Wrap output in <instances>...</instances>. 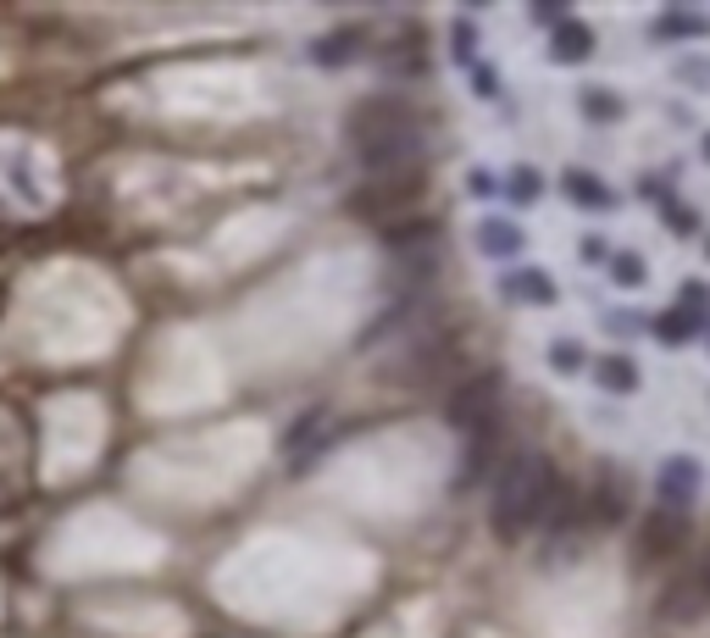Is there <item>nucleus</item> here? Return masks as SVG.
I'll use <instances>...</instances> for the list:
<instances>
[{
  "label": "nucleus",
  "mask_w": 710,
  "mask_h": 638,
  "mask_svg": "<svg viewBox=\"0 0 710 638\" xmlns=\"http://www.w3.org/2000/svg\"><path fill=\"white\" fill-rule=\"evenodd\" d=\"M349 145L362 156L367 172H395V167H411L422 156V128H417V112L395 95H378L367 106L349 112Z\"/></svg>",
  "instance_id": "nucleus-1"
},
{
  "label": "nucleus",
  "mask_w": 710,
  "mask_h": 638,
  "mask_svg": "<svg viewBox=\"0 0 710 638\" xmlns=\"http://www.w3.org/2000/svg\"><path fill=\"white\" fill-rule=\"evenodd\" d=\"M555 489H561V483H555V472H550V461H544V456H533V450L511 456V461L500 467V478H494V500H489L494 533H500V538H522V533L550 511Z\"/></svg>",
  "instance_id": "nucleus-2"
},
{
  "label": "nucleus",
  "mask_w": 710,
  "mask_h": 638,
  "mask_svg": "<svg viewBox=\"0 0 710 638\" xmlns=\"http://www.w3.org/2000/svg\"><path fill=\"white\" fill-rule=\"evenodd\" d=\"M693 494H699V461L671 456V461L660 467V500H666V505H693Z\"/></svg>",
  "instance_id": "nucleus-3"
},
{
  "label": "nucleus",
  "mask_w": 710,
  "mask_h": 638,
  "mask_svg": "<svg viewBox=\"0 0 710 638\" xmlns=\"http://www.w3.org/2000/svg\"><path fill=\"white\" fill-rule=\"evenodd\" d=\"M588 51H594V34H588L583 23H561V29H555V45H550L555 62H583Z\"/></svg>",
  "instance_id": "nucleus-4"
},
{
  "label": "nucleus",
  "mask_w": 710,
  "mask_h": 638,
  "mask_svg": "<svg viewBox=\"0 0 710 638\" xmlns=\"http://www.w3.org/2000/svg\"><path fill=\"white\" fill-rule=\"evenodd\" d=\"M478 244H483L489 255H516V250H522V233H516L511 222H494V217H489V222L478 228Z\"/></svg>",
  "instance_id": "nucleus-5"
},
{
  "label": "nucleus",
  "mask_w": 710,
  "mask_h": 638,
  "mask_svg": "<svg viewBox=\"0 0 710 638\" xmlns=\"http://www.w3.org/2000/svg\"><path fill=\"white\" fill-rule=\"evenodd\" d=\"M505 294H522V300L550 305V300H555V283H550L544 272H528V266H522V272H511V278H505Z\"/></svg>",
  "instance_id": "nucleus-6"
},
{
  "label": "nucleus",
  "mask_w": 710,
  "mask_h": 638,
  "mask_svg": "<svg viewBox=\"0 0 710 638\" xmlns=\"http://www.w3.org/2000/svg\"><path fill=\"white\" fill-rule=\"evenodd\" d=\"M599 384L616 389V395H633V389H638V373H633V362H622V356H599Z\"/></svg>",
  "instance_id": "nucleus-7"
},
{
  "label": "nucleus",
  "mask_w": 710,
  "mask_h": 638,
  "mask_svg": "<svg viewBox=\"0 0 710 638\" xmlns=\"http://www.w3.org/2000/svg\"><path fill=\"white\" fill-rule=\"evenodd\" d=\"M566 195H572L577 206H610V189L594 184V172H566Z\"/></svg>",
  "instance_id": "nucleus-8"
},
{
  "label": "nucleus",
  "mask_w": 710,
  "mask_h": 638,
  "mask_svg": "<svg viewBox=\"0 0 710 638\" xmlns=\"http://www.w3.org/2000/svg\"><path fill=\"white\" fill-rule=\"evenodd\" d=\"M550 367H555V373H577V367H583V345L555 339V345H550Z\"/></svg>",
  "instance_id": "nucleus-9"
},
{
  "label": "nucleus",
  "mask_w": 710,
  "mask_h": 638,
  "mask_svg": "<svg viewBox=\"0 0 710 638\" xmlns=\"http://www.w3.org/2000/svg\"><path fill=\"white\" fill-rule=\"evenodd\" d=\"M583 112H588V117H622V101H616V95L588 90V95H583Z\"/></svg>",
  "instance_id": "nucleus-10"
},
{
  "label": "nucleus",
  "mask_w": 710,
  "mask_h": 638,
  "mask_svg": "<svg viewBox=\"0 0 710 638\" xmlns=\"http://www.w3.org/2000/svg\"><path fill=\"white\" fill-rule=\"evenodd\" d=\"M699 323H693V316H660V339H688Z\"/></svg>",
  "instance_id": "nucleus-11"
},
{
  "label": "nucleus",
  "mask_w": 710,
  "mask_h": 638,
  "mask_svg": "<svg viewBox=\"0 0 710 638\" xmlns=\"http://www.w3.org/2000/svg\"><path fill=\"white\" fill-rule=\"evenodd\" d=\"M511 178H516V184H511V195H516V200H533V195H539V172H533V167H516Z\"/></svg>",
  "instance_id": "nucleus-12"
},
{
  "label": "nucleus",
  "mask_w": 710,
  "mask_h": 638,
  "mask_svg": "<svg viewBox=\"0 0 710 638\" xmlns=\"http://www.w3.org/2000/svg\"><path fill=\"white\" fill-rule=\"evenodd\" d=\"M616 283H627V289L644 283V261L638 255H616Z\"/></svg>",
  "instance_id": "nucleus-13"
},
{
  "label": "nucleus",
  "mask_w": 710,
  "mask_h": 638,
  "mask_svg": "<svg viewBox=\"0 0 710 638\" xmlns=\"http://www.w3.org/2000/svg\"><path fill=\"white\" fill-rule=\"evenodd\" d=\"M456 56H461V62L472 56V23H456Z\"/></svg>",
  "instance_id": "nucleus-14"
},
{
  "label": "nucleus",
  "mask_w": 710,
  "mask_h": 638,
  "mask_svg": "<svg viewBox=\"0 0 710 638\" xmlns=\"http://www.w3.org/2000/svg\"><path fill=\"white\" fill-rule=\"evenodd\" d=\"M489 189H494V178H489V172L478 167V172H472V195H489Z\"/></svg>",
  "instance_id": "nucleus-15"
},
{
  "label": "nucleus",
  "mask_w": 710,
  "mask_h": 638,
  "mask_svg": "<svg viewBox=\"0 0 710 638\" xmlns=\"http://www.w3.org/2000/svg\"><path fill=\"white\" fill-rule=\"evenodd\" d=\"M704 156H710V139H704Z\"/></svg>",
  "instance_id": "nucleus-16"
}]
</instances>
